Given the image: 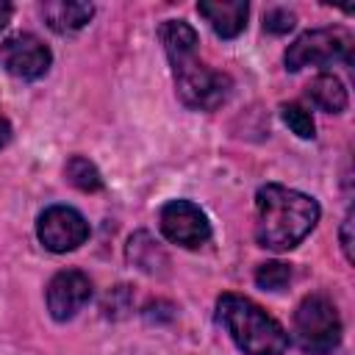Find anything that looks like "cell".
<instances>
[{"label": "cell", "mask_w": 355, "mask_h": 355, "mask_svg": "<svg viewBox=\"0 0 355 355\" xmlns=\"http://www.w3.org/2000/svg\"><path fill=\"white\" fill-rule=\"evenodd\" d=\"M352 39L341 28H316L302 33L286 50V69L300 72L302 67H324L338 58H347Z\"/></svg>", "instance_id": "cell-5"}, {"label": "cell", "mask_w": 355, "mask_h": 355, "mask_svg": "<svg viewBox=\"0 0 355 355\" xmlns=\"http://www.w3.org/2000/svg\"><path fill=\"white\" fill-rule=\"evenodd\" d=\"M64 172H67V180L75 189H80V191H100L103 189V178H100L97 166L89 158H83V155H72L67 161V169Z\"/></svg>", "instance_id": "cell-14"}, {"label": "cell", "mask_w": 355, "mask_h": 355, "mask_svg": "<svg viewBox=\"0 0 355 355\" xmlns=\"http://www.w3.org/2000/svg\"><path fill=\"white\" fill-rule=\"evenodd\" d=\"M294 336L302 352L327 355L341 341V319L330 297L311 294L294 311Z\"/></svg>", "instance_id": "cell-3"}, {"label": "cell", "mask_w": 355, "mask_h": 355, "mask_svg": "<svg viewBox=\"0 0 355 355\" xmlns=\"http://www.w3.org/2000/svg\"><path fill=\"white\" fill-rule=\"evenodd\" d=\"M216 319L244 355H283L288 349V333L280 322L241 294H222L216 302Z\"/></svg>", "instance_id": "cell-2"}, {"label": "cell", "mask_w": 355, "mask_h": 355, "mask_svg": "<svg viewBox=\"0 0 355 355\" xmlns=\"http://www.w3.org/2000/svg\"><path fill=\"white\" fill-rule=\"evenodd\" d=\"M11 141V125L6 116H0V147H6Z\"/></svg>", "instance_id": "cell-19"}, {"label": "cell", "mask_w": 355, "mask_h": 355, "mask_svg": "<svg viewBox=\"0 0 355 355\" xmlns=\"http://www.w3.org/2000/svg\"><path fill=\"white\" fill-rule=\"evenodd\" d=\"M94 14L92 3H72V0H50L42 6V17L44 22L55 31V33H75L80 31Z\"/></svg>", "instance_id": "cell-11"}, {"label": "cell", "mask_w": 355, "mask_h": 355, "mask_svg": "<svg viewBox=\"0 0 355 355\" xmlns=\"http://www.w3.org/2000/svg\"><path fill=\"white\" fill-rule=\"evenodd\" d=\"M36 233L50 252H69L89 239V222L69 205H50L39 214Z\"/></svg>", "instance_id": "cell-6"}, {"label": "cell", "mask_w": 355, "mask_h": 355, "mask_svg": "<svg viewBox=\"0 0 355 355\" xmlns=\"http://www.w3.org/2000/svg\"><path fill=\"white\" fill-rule=\"evenodd\" d=\"M8 19H11V6L6 0H0V31L8 25Z\"/></svg>", "instance_id": "cell-20"}, {"label": "cell", "mask_w": 355, "mask_h": 355, "mask_svg": "<svg viewBox=\"0 0 355 355\" xmlns=\"http://www.w3.org/2000/svg\"><path fill=\"white\" fill-rule=\"evenodd\" d=\"M172 72H175L178 94L189 108L214 111L230 94V78L216 72V69H211V67H205L197 58V53L186 55L180 61H172Z\"/></svg>", "instance_id": "cell-4"}, {"label": "cell", "mask_w": 355, "mask_h": 355, "mask_svg": "<svg viewBox=\"0 0 355 355\" xmlns=\"http://www.w3.org/2000/svg\"><path fill=\"white\" fill-rule=\"evenodd\" d=\"M158 33H161V42H164L169 61H180V58L197 53V33L183 19H166Z\"/></svg>", "instance_id": "cell-13"}, {"label": "cell", "mask_w": 355, "mask_h": 355, "mask_svg": "<svg viewBox=\"0 0 355 355\" xmlns=\"http://www.w3.org/2000/svg\"><path fill=\"white\" fill-rule=\"evenodd\" d=\"M0 61L14 78L36 80L50 69L53 55H50L47 44L42 39H36L33 33H17L0 44Z\"/></svg>", "instance_id": "cell-8"}, {"label": "cell", "mask_w": 355, "mask_h": 355, "mask_svg": "<svg viewBox=\"0 0 355 355\" xmlns=\"http://www.w3.org/2000/svg\"><path fill=\"white\" fill-rule=\"evenodd\" d=\"M158 225H161V233L172 244H180L186 250H197V247H202L211 239V225H208L205 214L194 202H189V200L166 202L161 208Z\"/></svg>", "instance_id": "cell-7"}, {"label": "cell", "mask_w": 355, "mask_h": 355, "mask_svg": "<svg viewBox=\"0 0 355 355\" xmlns=\"http://www.w3.org/2000/svg\"><path fill=\"white\" fill-rule=\"evenodd\" d=\"M308 97L316 108H322L327 114H341L347 108V89L330 72H322L308 83Z\"/></svg>", "instance_id": "cell-12"}, {"label": "cell", "mask_w": 355, "mask_h": 355, "mask_svg": "<svg viewBox=\"0 0 355 355\" xmlns=\"http://www.w3.org/2000/svg\"><path fill=\"white\" fill-rule=\"evenodd\" d=\"M263 28H266L269 33H288V31L294 28V14L286 11V8H272V11H266V17H263Z\"/></svg>", "instance_id": "cell-17"}, {"label": "cell", "mask_w": 355, "mask_h": 355, "mask_svg": "<svg viewBox=\"0 0 355 355\" xmlns=\"http://www.w3.org/2000/svg\"><path fill=\"white\" fill-rule=\"evenodd\" d=\"M319 222V205L313 197L266 183L255 194V239L261 247L286 252L297 247Z\"/></svg>", "instance_id": "cell-1"}, {"label": "cell", "mask_w": 355, "mask_h": 355, "mask_svg": "<svg viewBox=\"0 0 355 355\" xmlns=\"http://www.w3.org/2000/svg\"><path fill=\"white\" fill-rule=\"evenodd\" d=\"M280 114H283V122L300 136V139H313V119H311V111H305L302 105H297V103H286L283 108H280Z\"/></svg>", "instance_id": "cell-16"}, {"label": "cell", "mask_w": 355, "mask_h": 355, "mask_svg": "<svg viewBox=\"0 0 355 355\" xmlns=\"http://www.w3.org/2000/svg\"><path fill=\"white\" fill-rule=\"evenodd\" d=\"M197 11L208 19L214 33L222 39L239 36L244 31L247 14H250L244 0H202V3H197Z\"/></svg>", "instance_id": "cell-10"}, {"label": "cell", "mask_w": 355, "mask_h": 355, "mask_svg": "<svg viewBox=\"0 0 355 355\" xmlns=\"http://www.w3.org/2000/svg\"><path fill=\"white\" fill-rule=\"evenodd\" d=\"M349 227H352V214L344 219V227H341V247H344L347 261H352V236H349Z\"/></svg>", "instance_id": "cell-18"}, {"label": "cell", "mask_w": 355, "mask_h": 355, "mask_svg": "<svg viewBox=\"0 0 355 355\" xmlns=\"http://www.w3.org/2000/svg\"><path fill=\"white\" fill-rule=\"evenodd\" d=\"M291 280V266L288 263H280V261H269V263H261L255 269V283L266 291H280L286 288Z\"/></svg>", "instance_id": "cell-15"}, {"label": "cell", "mask_w": 355, "mask_h": 355, "mask_svg": "<svg viewBox=\"0 0 355 355\" xmlns=\"http://www.w3.org/2000/svg\"><path fill=\"white\" fill-rule=\"evenodd\" d=\"M92 297V280L78 269H64L47 283V311L53 319H72Z\"/></svg>", "instance_id": "cell-9"}]
</instances>
